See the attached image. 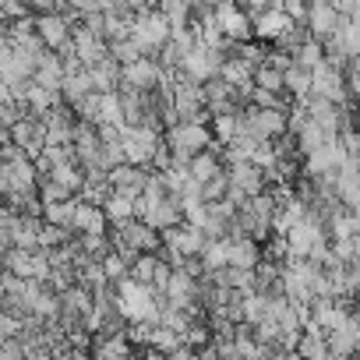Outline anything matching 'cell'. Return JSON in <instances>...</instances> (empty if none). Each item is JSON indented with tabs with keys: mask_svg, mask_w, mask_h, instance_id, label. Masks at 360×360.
Returning a JSON list of instances; mask_svg holds the SVG:
<instances>
[{
	"mask_svg": "<svg viewBox=\"0 0 360 360\" xmlns=\"http://www.w3.org/2000/svg\"><path fill=\"white\" fill-rule=\"evenodd\" d=\"M212 131L205 124H169L162 134V145L169 148V162L173 166H188L198 152L212 148Z\"/></svg>",
	"mask_w": 360,
	"mask_h": 360,
	"instance_id": "cell-1",
	"label": "cell"
},
{
	"mask_svg": "<svg viewBox=\"0 0 360 360\" xmlns=\"http://www.w3.org/2000/svg\"><path fill=\"white\" fill-rule=\"evenodd\" d=\"M169 36H173V29H169V22L162 18L159 8H138L134 11V18H131V39L138 43L141 57L159 60V50L169 43Z\"/></svg>",
	"mask_w": 360,
	"mask_h": 360,
	"instance_id": "cell-2",
	"label": "cell"
},
{
	"mask_svg": "<svg viewBox=\"0 0 360 360\" xmlns=\"http://www.w3.org/2000/svg\"><path fill=\"white\" fill-rule=\"evenodd\" d=\"M110 244L117 255H124L127 262H134L138 255H155L162 248V237L159 230H152L148 223L141 219H131L124 226H110Z\"/></svg>",
	"mask_w": 360,
	"mask_h": 360,
	"instance_id": "cell-3",
	"label": "cell"
},
{
	"mask_svg": "<svg viewBox=\"0 0 360 360\" xmlns=\"http://www.w3.org/2000/svg\"><path fill=\"white\" fill-rule=\"evenodd\" d=\"M159 237H162V248H166L173 269H180L188 258H198L205 251V244H209V237L198 226H191V223H176V226L162 230Z\"/></svg>",
	"mask_w": 360,
	"mask_h": 360,
	"instance_id": "cell-4",
	"label": "cell"
},
{
	"mask_svg": "<svg viewBox=\"0 0 360 360\" xmlns=\"http://www.w3.org/2000/svg\"><path fill=\"white\" fill-rule=\"evenodd\" d=\"M0 82L11 89L15 99H22L25 89L36 82V57H29L18 46H4L0 50Z\"/></svg>",
	"mask_w": 360,
	"mask_h": 360,
	"instance_id": "cell-5",
	"label": "cell"
},
{
	"mask_svg": "<svg viewBox=\"0 0 360 360\" xmlns=\"http://www.w3.org/2000/svg\"><path fill=\"white\" fill-rule=\"evenodd\" d=\"M244 131L255 141H276L290 131V110H262V106H244Z\"/></svg>",
	"mask_w": 360,
	"mask_h": 360,
	"instance_id": "cell-6",
	"label": "cell"
},
{
	"mask_svg": "<svg viewBox=\"0 0 360 360\" xmlns=\"http://www.w3.org/2000/svg\"><path fill=\"white\" fill-rule=\"evenodd\" d=\"M223 64H226V53H223V50H212V46H205V43L198 39V46H195L184 60H180V75L191 78V82H198V85H209L212 78H219Z\"/></svg>",
	"mask_w": 360,
	"mask_h": 360,
	"instance_id": "cell-7",
	"label": "cell"
},
{
	"mask_svg": "<svg viewBox=\"0 0 360 360\" xmlns=\"http://www.w3.org/2000/svg\"><path fill=\"white\" fill-rule=\"evenodd\" d=\"M283 237H286L290 258H311V251L328 240V230H325V223H321L318 216H311V209H307V216H304L297 226H290Z\"/></svg>",
	"mask_w": 360,
	"mask_h": 360,
	"instance_id": "cell-8",
	"label": "cell"
},
{
	"mask_svg": "<svg viewBox=\"0 0 360 360\" xmlns=\"http://www.w3.org/2000/svg\"><path fill=\"white\" fill-rule=\"evenodd\" d=\"M159 148H162V138H159L155 127H124V155H127V162L152 169V159H155Z\"/></svg>",
	"mask_w": 360,
	"mask_h": 360,
	"instance_id": "cell-9",
	"label": "cell"
},
{
	"mask_svg": "<svg viewBox=\"0 0 360 360\" xmlns=\"http://www.w3.org/2000/svg\"><path fill=\"white\" fill-rule=\"evenodd\" d=\"M311 78H314V96H325L328 103H335V106H349L353 99H349V89H346V71L342 68H335L332 60H321L314 71H311Z\"/></svg>",
	"mask_w": 360,
	"mask_h": 360,
	"instance_id": "cell-10",
	"label": "cell"
},
{
	"mask_svg": "<svg viewBox=\"0 0 360 360\" xmlns=\"http://www.w3.org/2000/svg\"><path fill=\"white\" fill-rule=\"evenodd\" d=\"M216 25L230 43H251L255 39V22H251L248 11L237 8V0H223L216 8Z\"/></svg>",
	"mask_w": 360,
	"mask_h": 360,
	"instance_id": "cell-11",
	"label": "cell"
},
{
	"mask_svg": "<svg viewBox=\"0 0 360 360\" xmlns=\"http://www.w3.org/2000/svg\"><path fill=\"white\" fill-rule=\"evenodd\" d=\"M36 36L46 50L60 53L71 46V18L64 11H43V15H36Z\"/></svg>",
	"mask_w": 360,
	"mask_h": 360,
	"instance_id": "cell-12",
	"label": "cell"
},
{
	"mask_svg": "<svg viewBox=\"0 0 360 360\" xmlns=\"http://www.w3.org/2000/svg\"><path fill=\"white\" fill-rule=\"evenodd\" d=\"M11 145L36 159V155L46 148V124H43V117L22 113V117L15 120V127H11Z\"/></svg>",
	"mask_w": 360,
	"mask_h": 360,
	"instance_id": "cell-13",
	"label": "cell"
},
{
	"mask_svg": "<svg viewBox=\"0 0 360 360\" xmlns=\"http://www.w3.org/2000/svg\"><path fill=\"white\" fill-rule=\"evenodd\" d=\"M71 46H75V60H78L82 68H96L99 60L110 57L106 39L96 36V32H89L82 22H71Z\"/></svg>",
	"mask_w": 360,
	"mask_h": 360,
	"instance_id": "cell-14",
	"label": "cell"
},
{
	"mask_svg": "<svg viewBox=\"0 0 360 360\" xmlns=\"http://www.w3.org/2000/svg\"><path fill=\"white\" fill-rule=\"evenodd\" d=\"M226 176H230V188L244 198H255V195L269 191V176L255 162H226Z\"/></svg>",
	"mask_w": 360,
	"mask_h": 360,
	"instance_id": "cell-15",
	"label": "cell"
},
{
	"mask_svg": "<svg viewBox=\"0 0 360 360\" xmlns=\"http://www.w3.org/2000/svg\"><path fill=\"white\" fill-rule=\"evenodd\" d=\"M339 22H342V15L335 11V4H328V0H311V4H307L304 25H307V32H311L314 39L325 43V39L339 29Z\"/></svg>",
	"mask_w": 360,
	"mask_h": 360,
	"instance_id": "cell-16",
	"label": "cell"
},
{
	"mask_svg": "<svg viewBox=\"0 0 360 360\" xmlns=\"http://www.w3.org/2000/svg\"><path fill=\"white\" fill-rule=\"evenodd\" d=\"M148 173L152 169H145V166H134V162H124V166H117V169H110V191H117V195H127V198H141V191H145V180H148Z\"/></svg>",
	"mask_w": 360,
	"mask_h": 360,
	"instance_id": "cell-17",
	"label": "cell"
},
{
	"mask_svg": "<svg viewBox=\"0 0 360 360\" xmlns=\"http://www.w3.org/2000/svg\"><path fill=\"white\" fill-rule=\"evenodd\" d=\"M120 82H124V85H134V89H141V92H155V89L162 85V68H159V60L141 57V60L120 68Z\"/></svg>",
	"mask_w": 360,
	"mask_h": 360,
	"instance_id": "cell-18",
	"label": "cell"
},
{
	"mask_svg": "<svg viewBox=\"0 0 360 360\" xmlns=\"http://www.w3.org/2000/svg\"><path fill=\"white\" fill-rule=\"evenodd\" d=\"M251 22H255V39L258 43H276L290 25H297V22H290V15L286 11H272V8H265V11H258V15H251Z\"/></svg>",
	"mask_w": 360,
	"mask_h": 360,
	"instance_id": "cell-19",
	"label": "cell"
},
{
	"mask_svg": "<svg viewBox=\"0 0 360 360\" xmlns=\"http://www.w3.org/2000/svg\"><path fill=\"white\" fill-rule=\"evenodd\" d=\"M64 78H68L64 60H60L53 50H46V53L36 60V85H39V89H50V92H60V89H64Z\"/></svg>",
	"mask_w": 360,
	"mask_h": 360,
	"instance_id": "cell-20",
	"label": "cell"
},
{
	"mask_svg": "<svg viewBox=\"0 0 360 360\" xmlns=\"http://www.w3.org/2000/svg\"><path fill=\"white\" fill-rule=\"evenodd\" d=\"M251 75H255V68L244 64L240 57H226V64H223V71H219V78H223L230 89H237V96L248 99V103H251V89H255Z\"/></svg>",
	"mask_w": 360,
	"mask_h": 360,
	"instance_id": "cell-21",
	"label": "cell"
},
{
	"mask_svg": "<svg viewBox=\"0 0 360 360\" xmlns=\"http://www.w3.org/2000/svg\"><path fill=\"white\" fill-rule=\"evenodd\" d=\"M258 262H262V244L244 233H233L230 237V269H258Z\"/></svg>",
	"mask_w": 360,
	"mask_h": 360,
	"instance_id": "cell-22",
	"label": "cell"
},
{
	"mask_svg": "<svg viewBox=\"0 0 360 360\" xmlns=\"http://www.w3.org/2000/svg\"><path fill=\"white\" fill-rule=\"evenodd\" d=\"M325 339H328V349H332V353L356 356V346H360V325H356V321H353V314H349L339 328L325 332Z\"/></svg>",
	"mask_w": 360,
	"mask_h": 360,
	"instance_id": "cell-23",
	"label": "cell"
},
{
	"mask_svg": "<svg viewBox=\"0 0 360 360\" xmlns=\"http://www.w3.org/2000/svg\"><path fill=\"white\" fill-rule=\"evenodd\" d=\"M106 230H110V223H106L103 205H92V202H82L78 198V212H75L71 233H106Z\"/></svg>",
	"mask_w": 360,
	"mask_h": 360,
	"instance_id": "cell-24",
	"label": "cell"
},
{
	"mask_svg": "<svg viewBox=\"0 0 360 360\" xmlns=\"http://www.w3.org/2000/svg\"><path fill=\"white\" fill-rule=\"evenodd\" d=\"M226 169V162L219 159V152H216V145L212 148H205V152H198L191 162H188V173H191V180H198V184H209L212 176H219Z\"/></svg>",
	"mask_w": 360,
	"mask_h": 360,
	"instance_id": "cell-25",
	"label": "cell"
},
{
	"mask_svg": "<svg viewBox=\"0 0 360 360\" xmlns=\"http://www.w3.org/2000/svg\"><path fill=\"white\" fill-rule=\"evenodd\" d=\"M311 89H314L311 71H307V68H300V64L293 60V68H286V71H283V92H286L293 103H304V99L311 96Z\"/></svg>",
	"mask_w": 360,
	"mask_h": 360,
	"instance_id": "cell-26",
	"label": "cell"
},
{
	"mask_svg": "<svg viewBox=\"0 0 360 360\" xmlns=\"http://www.w3.org/2000/svg\"><path fill=\"white\" fill-rule=\"evenodd\" d=\"M209 131H212V138L226 148L230 141H237V138L244 134V113H216V117L209 120Z\"/></svg>",
	"mask_w": 360,
	"mask_h": 360,
	"instance_id": "cell-27",
	"label": "cell"
},
{
	"mask_svg": "<svg viewBox=\"0 0 360 360\" xmlns=\"http://www.w3.org/2000/svg\"><path fill=\"white\" fill-rule=\"evenodd\" d=\"M103 212H106V223H110V226H124V223L134 219V198L110 191V195L103 198Z\"/></svg>",
	"mask_w": 360,
	"mask_h": 360,
	"instance_id": "cell-28",
	"label": "cell"
},
{
	"mask_svg": "<svg viewBox=\"0 0 360 360\" xmlns=\"http://www.w3.org/2000/svg\"><path fill=\"white\" fill-rule=\"evenodd\" d=\"M297 353H300L304 360H325L332 349H328L325 332H318V328H304V335H300V342H297Z\"/></svg>",
	"mask_w": 360,
	"mask_h": 360,
	"instance_id": "cell-29",
	"label": "cell"
},
{
	"mask_svg": "<svg viewBox=\"0 0 360 360\" xmlns=\"http://www.w3.org/2000/svg\"><path fill=\"white\" fill-rule=\"evenodd\" d=\"M155 8L162 11V18L169 22V29H191V8L188 0H155Z\"/></svg>",
	"mask_w": 360,
	"mask_h": 360,
	"instance_id": "cell-30",
	"label": "cell"
},
{
	"mask_svg": "<svg viewBox=\"0 0 360 360\" xmlns=\"http://www.w3.org/2000/svg\"><path fill=\"white\" fill-rule=\"evenodd\" d=\"M198 258H202L205 272L226 269V265H230V237H216V240H209V244H205V251H202Z\"/></svg>",
	"mask_w": 360,
	"mask_h": 360,
	"instance_id": "cell-31",
	"label": "cell"
},
{
	"mask_svg": "<svg viewBox=\"0 0 360 360\" xmlns=\"http://www.w3.org/2000/svg\"><path fill=\"white\" fill-rule=\"evenodd\" d=\"M75 212H78V198H68V202H53V205H43V223H53V226H75Z\"/></svg>",
	"mask_w": 360,
	"mask_h": 360,
	"instance_id": "cell-32",
	"label": "cell"
},
{
	"mask_svg": "<svg viewBox=\"0 0 360 360\" xmlns=\"http://www.w3.org/2000/svg\"><path fill=\"white\" fill-rule=\"evenodd\" d=\"M99 265H103V276H106L110 286H120L124 279H131V262H127L124 255H117V251H110Z\"/></svg>",
	"mask_w": 360,
	"mask_h": 360,
	"instance_id": "cell-33",
	"label": "cell"
},
{
	"mask_svg": "<svg viewBox=\"0 0 360 360\" xmlns=\"http://www.w3.org/2000/svg\"><path fill=\"white\" fill-rule=\"evenodd\" d=\"M99 124L124 127V106H120L117 92H99Z\"/></svg>",
	"mask_w": 360,
	"mask_h": 360,
	"instance_id": "cell-34",
	"label": "cell"
},
{
	"mask_svg": "<svg viewBox=\"0 0 360 360\" xmlns=\"http://www.w3.org/2000/svg\"><path fill=\"white\" fill-rule=\"evenodd\" d=\"M106 50H110V57L120 64V68H127V64H134V60H141V50H138V43L127 36V39H110L106 43Z\"/></svg>",
	"mask_w": 360,
	"mask_h": 360,
	"instance_id": "cell-35",
	"label": "cell"
},
{
	"mask_svg": "<svg viewBox=\"0 0 360 360\" xmlns=\"http://www.w3.org/2000/svg\"><path fill=\"white\" fill-rule=\"evenodd\" d=\"M159 262H162L159 255H138V258L131 262V279H134V283H141V286H152Z\"/></svg>",
	"mask_w": 360,
	"mask_h": 360,
	"instance_id": "cell-36",
	"label": "cell"
},
{
	"mask_svg": "<svg viewBox=\"0 0 360 360\" xmlns=\"http://www.w3.org/2000/svg\"><path fill=\"white\" fill-rule=\"evenodd\" d=\"M293 60H297L300 68H307V71H314V68H318V64L325 60V43L311 36V39H307V43H304V46H300L297 53H293Z\"/></svg>",
	"mask_w": 360,
	"mask_h": 360,
	"instance_id": "cell-37",
	"label": "cell"
},
{
	"mask_svg": "<svg viewBox=\"0 0 360 360\" xmlns=\"http://www.w3.org/2000/svg\"><path fill=\"white\" fill-rule=\"evenodd\" d=\"M251 82H255V89H265V92H283V71H276V68H272V64H265V60L255 68Z\"/></svg>",
	"mask_w": 360,
	"mask_h": 360,
	"instance_id": "cell-38",
	"label": "cell"
},
{
	"mask_svg": "<svg viewBox=\"0 0 360 360\" xmlns=\"http://www.w3.org/2000/svg\"><path fill=\"white\" fill-rule=\"evenodd\" d=\"M75 233L68 230V226H53V223H43V230H39V248H60V244H68Z\"/></svg>",
	"mask_w": 360,
	"mask_h": 360,
	"instance_id": "cell-39",
	"label": "cell"
},
{
	"mask_svg": "<svg viewBox=\"0 0 360 360\" xmlns=\"http://www.w3.org/2000/svg\"><path fill=\"white\" fill-rule=\"evenodd\" d=\"M22 325H25V321H22L18 314H11L8 307H0V335H8V339H15V335L22 332Z\"/></svg>",
	"mask_w": 360,
	"mask_h": 360,
	"instance_id": "cell-40",
	"label": "cell"
},
{
	"mask_svg": "<svg viewBox=\"0 0 360 360\" xmlns=\"http://www.w3.org/2000/svg\"><path fill=\"white\" fill-rule=\"evenodd\" d=\"M18 4L29 11V15H43V11H57L53 0H18Z\"/></svg>",
	"mask_w": 360,
	"mask_h": 360,
	"instance_id": "cell-41",
	"label": "cell"
},
{
	"mask_svg": "<svg viewBox=\"0 0 360 360\" xmlns=\"http://www.w3.org/2000/svg\"><path fill=\"white\" fill-rule=\"evenodd\" d=\"M346 89H349V99H356V103H360V75L346 71Z\"/></svg>",
	"mask_w": 360,
	"mask_h": 360,
	"instance_id": "cell-42",
	"label": "cell"
},
{
	"mask_svg": "<svg viewBox=\"0 0 360 360\" xmlns=\"http://www.w3.org/2000/svg\"><path fill=\"white\" fill-rule=\"evenodd\" d=\"M237 4H244V8H248V15H258V11H265V8H269V0H237Z\"/></svg>",
	"mask_w": 360,
	"mask_h": 360,
	"instance_id": "cell-43",
	"label": "cell"
},
{
	"mask_svg": "<svg viewBox=\"0 0 360 360\" xmlns=\"http://www.w3.org/2000/svg\"><path fill=\"white\" fill-rule=\"evenodd\" d=\"M8 279H11V272L0 265V304H4V297H8Z\"/></svg>",
	"mask_w": 360,
	"mask_h": 360,
	"instance_id": "cell-44",
	"label": "cell"
},
{
	"mask_svg": "<svg viewBox=\"0 0 360 360\" xmlns=\"http://www.w3.org/2000/svg\"><path fill=\"white\" fill-rule=\"evenodd\" d=\"M141 360H173V356H169V353H162V349H152V346H148Z\"/></svg>",
	"mask_w": 360,
	"mask_h": 360,
	"instance_id": "cell-45",
	"label": "cell"
},
{
	"mask_svg": "<svg viewBox=\"0 0 360 360\" xmlns=\"http://www.w3.org/2000/svg\"><path fill=\"white\" fill-rule=\"evenodd\" d=\"M332 4H335V11H339V15H349L356 0H332Z\"/></svg>",
	"mask_w": 360,
	"mask_h": 360,
	"instance_id": "cell-46",
	"label": "cell"
},
{
	"mask_svg": "<svg viewBox=\"0 0 360 360\" xmlns=\"http://www.w3.org/2000/svg\"><path fill=\"white\" fill-rule=\"evenodd\" d=\"M349 22H356V25H360V0H356V4H353V11H349Z\"/></svg>",
	"mask_w": 360,
	"mask_h": 360,
	"instance_id": "cell-47",
	"label": "cell"
},
{
	"mask_svg": "<svg viewBox=\"0 0 360 360\" xmlns=\"http://www.w3.org/2000/svg\"><path fill=\"white\" fill-rule=\"evenodd\" d=\"M346 71H353V75H360V57H353V60H349V68H346Z\"/></svg>",
	"mask_w": 360,
	"mask_h": 360,
	"instance_id": "cell-48",
	"label": "cell"
},
{
	"mask_svg": "<svg viewBox=\"0 0 360 360\" xmlns=\"http://www.w3.org/2000/svg\"><path fill=\"white\" fill-rule=\"evenodd\" d=\"M325 360H353V356H342V353H328Z\"/></svg>",
	"mask_w": 360,
	"mask_h": 360,
	"instance_id": "cell-49",
	"label": "cell"
},
{
	"mask_svg": "<svg viewBox=\"0 0 360 360\" xmlns=\"http://www.w3.org/2000/svg\"><path fill=\"white\" fill-rule=\"evenodd\" d=\"M8 46V39H4V32H0V50H4Z\"/></svg>",
	"mask_w": 360,
	"mask_h": 360,
	"instance_id": "cell-50",
	"label": "cell"
},
{
	"mask_svg": "<svg viewBox=\"0 0 360 360\" xmlns=\"http://www.w3.org/2000/svg\"><path fill=\"white\" fill-rule=\"evenodd\" d=\"M356 360H360V353H356Z\"/></svg>",
	"mask_w": 360,
	"mask_h": 360,
	"instance_id": "cell-51",
	"label": "cell"
}]
</instances>
